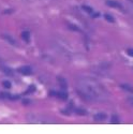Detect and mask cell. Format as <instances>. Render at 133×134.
I'll return each mask as SVG.
<instances>
[{
	"mask_svg": "<svg viewBox=\"0 0 133 134\" xmlns=\"http://www.w3.org/2000/svg\"><path fill=\"white\" fill-rule=\"evenodd\" d=\"M83 9L86 11V12H88L89 14H93V11H92V9L90 8V7H87V5H83Z\"/></svg>",
	"mask_w": 133,
	"mask_h": 134,
	"instance_id": "cell-8",
	"label": "cell"
},
{
	"mask_svg": "<svg viewBox=\"0 0 133 134\" xmlns=\"http://www.w3.org/2000/svg\"><path fill=\"white\" fill-rule=\"evenodd\" d=\"M21 38H23V40L25 42H29L30 41V35L28 31H23L21 32Z\"/></svg>",
	"mask_w": 133,
	"mask_h": 134,
	"instance_id": "cell-7",
	"label": "cell"
},
{
	"mask_svg": "<svg viewBox=\"0 0 133 134\" xmlns=\"http://www.w3.org/2000/svg\"><path fill=\"white\" fill-rule=\"evenodd\" d=\"M58 82H59L61 90H65L66 91V82H65V80L64 79H61V77H58Z\"/></svg>",
	"mask_w": 133,
	"mask_h": 134,
	"instance_id": "cell-6",
	"label": "cell"
},
{
	"mask_svg": "<svg viewBox=\"0 0 133 134\" xmlns=\"http://www.w3.org/2000/svg\"><path fill=\"white\" fill-rule=\"evenodd\" d=\"M112 122H118V119H117V117H116V116L112 118Z\"/></svg>",
	"mask_w": 133,
	"mask_h": 134,
	"instance_id": "cell-16",
	"label": "cell"
},
{
	"mask_svg": "<svg viewBox=\"0 0 133 134\" xmlns=\"http://www.w3.org/2000/svg\"><path fill=\"white\" fill-rule=\"evenodd\" d=\"M128 54L133 57V48H129V49H128Z\"/></svg>",
	"mask_w": 133,
	"mask_h": 134,
	"instance_id": "cell-15",
	"label": "cell"
},
{
	"mask_svg": "<svg viewBox=\"0 0 133 134\" xmlns=\"http://www.w3.org/2000/svg\"><path fill=\"white\" fill-rule=\"evenodd\" d=\"M129 1H130L131 3H133V0H129Z\"/></svg>",
	"mask_w": 133,
	"mask_h": 134,
	"instance_id": "cell-17",
	"label": "cell"
},
{
	"mask_svg": "<svg viewBox=\"0 0 133 134\" xmlns=\"http://www.w3.org/2000/svg\"><path fill=\"white\" fill-rule=\"evenodd\" d=\"M35 89H36V87H35V86H30V87H29V89L26 91V93H31V92H33V91H35Z\"/></svg>",
	"mask_w": 133,
	"mask_h": 134,
	"instance_id": "cell-13",
	"label": "cell"
},
{
	"mask_svg": "<svg viewBox=\"0 0 133 134\" xmlns=\"http://www.w3.org/2000/svg\"><path fill=\"white\" fill-rule=\"evenodd\" d=\"M106 4L110 8H116V9H121V5L117 2V1H113V0H107Z\"/></svg>",
	"mask_w": 133,
	"mask_h": 134,
	"instance_id": "cell-4",
	"label": "cell"
},
{
	"mask_svg": "<svg viewBox=\"0 0 133 134\" xmlns=\"http://www.w3.org/2000/svg\"><path fill=\"white\" fill-rule=\"evenodd\" d=\"M105 19H107L108 21H109V23H114V17L113 16H110L109 14H105Z\"/></svg>",
	"mask_w": 133,
	"mask_h": 134,
	"instance_id": "cell-10",
	"label": "cell"
},
{
	"mask_svg": "<svg viewBox=\"0 0 133 134\" xmlns=\"http://www.w3.org/2000/svg\"><path fill=\"white\" fill-rule=\"evenodd\" d=\"M18 72H20L21 74H24V75H30L32 74V70L30 66H21V68L18 69Z\"/></svg>",
	"mask_w": 133,
	"mask_h": 134,
	"instance_id": "cell-3",
	"label": "cell"
},
{
	"mask_svg": "<svg viewBox=\"0 0 133 134\" xmlns=\"http://www.w3.org/2000/svg\"><path fill=\"white\" fill-rule=\"evenodd\" d=\"M121 88H126V90H128V91H133V88L128 85H121Z\"/></svg>",
	"mask_w": 133,
	"mask_h": 134,
	"instance_id": "cell-12",
	"label": "cell"
},
{
	"mask_svg": "<svg viewBox=\"0 0 133 134\" xmlns=\"http://www.w3.org/2000/svg\"><path fill=\"white\" fill-rule=\"evenodd\" d=\"M2 85H3V87H4V88H7V89L11 88V83H10V82H8V81H4V82L2 83Z\"/></svg>",
	"mask_w": 133,
	"mask_h": 134,
	"instance_id": "cell-11",
	"label": "cell"
},
{
	"mask_svg": "<svg viewBox=\"0 0 133 134\" xmlns=\"http://www.w3.org/2000/svg\"><path fill=\"white\" fill-rule=\"evenodd\" d=\"M107 118V116H106V114H104V113H99V114H97L96 116H95V120H97V121H103V120H105Z\"/></svg>",
	"mask_w": 133,
	"mask_h": 134,
	"instance_id": "cell-5",
	"label": "cell"
},
{
	"mask_svg": "<svg viewBox=\"0 0 133 134\" xmlns=\"http://www.w3.org/2000/svg\"><path fill=\"white\" fill-rule=\"evenodd\" d=\"M4 39H7L10 43H12V44H15V42H14V40L12 39V38H11V37H8V36H4Z\"/></svg>",
	"mask_w": 133,
	"mask_h": 134,
	"instance_id": "cell-14",
	"label": "cell"
},
{
	"mask_svg": "<svg viewBox=\"0 0 133 134\" xmlns=\"http://www.w3.org/2000/svg\"><path fill=\"white\" fill-rule=\"evenodd\" d=\"M77 92L87 101H103L106 99L105 89L99 83L89 79L79 82Z\"/></svg>",
	"mask_w": 133,
	"mask_h": 134,
	"instance_id": "cell-1",
	"label": "cell"
},
{
	"mask_svg": "<svg viewBox=\"0 0 133 134\" xmlns=\"http://www.w3.org/2000/svg\"><path fill=\"white\" fill-rule=\"evenodd\" d=\"M75 113L76 114H79V115H82V116H84V115H86V110H84V109H75Z\"/></svg>",
	"mask_w": 133,
	"mask_h": 134,
	"instance_id": "cell-9",
	"label": "cell"
},
{
	"mask_svg": "<svg viewBox=\"0 0 133 134\" xmlns=\"http://www.w3.org/2000/svg\"><path fill=\"white\" fill-rule=\"evenodd\" d=\"M49 96H55V97H58L62 100H66L68 99V93H66L65 90H61L60 92H57V91H51L49 92Z\"/></svg>",
	"mask_w": 133,
	"mask_h": 134,
	"instance_id": "cell-2",
	"label": "cell"
}]
</instances>
